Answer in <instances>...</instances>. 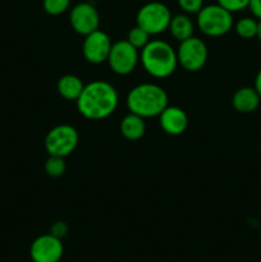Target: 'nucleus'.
Segmentation results:
<instances>
[{"instance_id": "obj_9", "label": "nucleus", "mask_w": 261, "mask_h": 262, "mask_svg": "<svg viewBox=\"0 0 261 262\" xmlns=\"http://www.w3.org/2000/svg\"><path fill=\"white\" fill-rule=\"evenodd\" d=\"M63 255V242L50 233L36 238L30 247V256L33 262H59Z\"/></svg>"}, {"instance_id": "obj_5", "label": "nucleus", "mask_w": 261, "mask_h": 262, "mask_svg": "<svg viewBox=\"0 0 261 262\" xmlns=\"http://www.w3.org/2000/svg\"><path fill=\"white\" fill-rule=\"evenodd\" d=\"M171 20L170 9L160 2H151L142 5L136 15L137 26L153 35L163 33L169 28Z\"/></svg>"}, {"instance_id": "obj_13", "label": "nucleus", "mask_w": 261, "mask_h": 262, "mask_svg": "<svg viewBox=\"0 0 261 262\" xmlns=\"http://www.w3.org/2000/svg\"><path fill=\"white\" fill-rule=\"evenodd\" d=\"M261 102L260 95L257 94L255 87H241L234 92L232 97V105L238 113L248 114L255 112Z\"/></svg>"}, {"instance_id": "obj_25", "label": "nucleus", "mask_w": 261, "mask_h": 262, "mask_svg": "<svg viewBox=\"0 0 261 262\" xmlns=\"http://www.w3.org/2000/svg\"><path fill=\"white\" fill-rule=\"evenodd\" d=\"M255 89H256V91H257V94L260 95V97H261V69L257 72V74H256Z\"/></svg>"}, {"instance_id": "obj_21", "label": "nucleus", "mask_w": 261, "mask_h": 262, "mask_svg": "<svg viewBox=\"0 0 261 262\" xmlns=\"http://www.w3.org/2000/svg\"><path fill=\"white\" fill-rule=\"evenodd\" d=\"M217 4L227 9L228 12L235 13L248 8L250 0H217Z\"/></svg>"}, {"instance_id": "obj_2", "label": "nucleus", "mask_w": 261, "mask_h": 262, "mask_svg": "<svg viewBox=\"0 0 261 262\" xmlns=\"http://www.w3.org/2000/svg\"><path fill=\"white\" fill-rule=\"evenodd\" d=\"M129 113L140 117H159L168 106V94L156 83H141L133 87L125 99Z\"/></svg>"}, {"instance_id": "obj_15", "label": "nucleus", "mask_w": 261, "mask_h": 262, "mask_svg": "<svg viewBox=\"0 0 261 262\" xmlns=\"http://www.w3.org/2000/svg\"><path fill=\"white\" fill-rule=\"evenodd\" d=\"M169 32L177 41L187 40L192 37L194 32V23L187 14H177L171 17L170 25H169Z\"/></svg>"}, {"instance_id": "obj_24", "label": "nucleus", "mask_w": 261, "mask_h": 262, "mask_svg": "<svg viewBox=\"0 0 261 262\" xmlns=\"http://www.w3.org/2000/svg\"><path fill=\"white\" fill-rule=\"evenodd\" d=\"M251 13L253 14V17L261 19V0H250V4H248Z\"/></svg>"}, {"instance_id": "obj_23", "label": "nucleus", "mask_w": 261, "mask_h": 262, "mask_svg": "<svg viewBox=\"0 0 261 262\" xmlns=\"http://www.w3.org/2000/svg\"><path fill=\"white\" fill-rule=\"evenodd\" d=\"M68 225H67V223L64 222H56L54 223L53 227H51L50 229V234H53L54 237L59 238V239H63L64 237H67V234H68Z\"/></svg>"}, {"instance_id": "obj_1", "label": "nucleus", "mask_w": 261, "mask_h": 262, "mask_svg": "<svg viewBox=\"0 0 261 262\" xmlns=\"http://www.w3.org/2000/svg\"><path fill=\"white\" fill-rule=\"evenodd\" d=\"M77 109L82 117L90 120H101L112 115L118 106V92L106 81L90 82L76 100Z\"/></svg>"}, {"instance_id": "obj_12", "label": "nucleus", "mask_w": 261, "mask_h": 262, "mask_svg": "<svg viewBox=\"0 0 261 262\" xmlns=\"http://www.w3.org/2000/svg\"><path fill=\"white\" fill-rule=\"evenodd\" d=\"M159 123L165 133L170 136H179L188 127V117L181 107L168 105L159 115Z\"/></svg>"}, {"instance_id": "obj_3", "label": "nucleus", "mask_w": 261, "mask_h": 262, "mask_svg": "<svg viewBox=\"0 0 261 262\" xmlns=\"http://www.w3.org/2000/svg\"><path fill=\"white\" fill-rule=\"evenodd\" d=\"M140 60L146 73L154 78L171 76L178 66L177 50L164 40H151L141 50Z\"/></svg>"}, {"instance_id": "obj_10", "label": "nucleus", "mask_w": 261, "mask_h": 262, "mask_svg": "<svg viewBox=\"0 0 261 262\" xmlns=\"http://www.w3.org/2000/svg\"><path fill=\"white\" fill-rule=\"evenodd\" d=\"M69 23L77 33L87 36L99 30L100 14L96 8L90 3H79L71 9Z\"/></svg>"}, {"instance_id": "obj_20", "label": "nucleus", "mask_w": 261, "mask_h": 262, "mask_svg": "<svg viewBox=\"0 0 261 262\" xmlns=\"http://www.w3.org/2000/svg\"><path fill=\"white\" fill-rule=\"evenodd\" d=\"M71 0H42V8L48 14L60 15L69 9Z\"/></svg>"}, {"instance_id": "obj_16", "label": "nucleus", "mask_w": 261, "mask_h": 262, "mask_svg": "<svg viewBox=\"0 0 261 262\" xmlns=\"http://www.w3.org/2000/svg\"><path fill=\"white\" fill-rule=\"evenodd\" d=\"M84 83L74 74H66L58 81V92L63 99L76 101L83 91Z\"/></svg>"}, {"instance_id": "obj_8", "label": "nucleus", "mask_w": 261, "mask_h": 262, "mask_svg": "<svg viewBox=\"0 0 261 262\" xmlns=\"http://www.w3.org/2000/svg\"><path fill=\"white\" fill-rule=\"evenodd\" d=\"M140 60L138 50L127 40L117 41L112 45L107 63L110 69L118 76H127L132 73Z\"/></svg>"}, {"instance_id": "obj_26", "label": "nucleus", "mask_w": 261, "mask_h": 262, "mask_svg": "<svg viewBox=\"0 0 261 262\" xmlns=\"http://www.w3.org/2000/svg\"><path fill=\"white\" fill-rule=\"evenodd\" d=\"M256 37H257L258 40L261 41V19H258V23H257V35H256Z\"/></svg>"}, {"instance_id": "obj_22", "label": "nucleus", "mask_w": 261, "mask_h": 262, "mask_svg": "<svg viewBox=\"0 0 261 262\" xmlns=\"http://www.w3.org/2000/svg\"><path fill=\"white\" fill-rule=\"evenodd\" d=\"M177 3L187 14H197L204 7V0H177Z\"/></svg>"}, {"instance_id": "obj_19", "label": "nucleus", "mask_w": 261, "mask_h": 262, "mask_svg": "<svg viewBox=\"0 0 261 262\" xmlns=\"http://www.w3.org/2000/svg\"><path fill=\"white\" fill-rule=\"evenodd\" d=\"M44 169H45V173L48 176L53 177V178H58V177H61L66 173V160H64V158H60V156L50 155L48 158V160L45 161Z\"/></svg>"}, {"instance_id": "obj_6", "label": "nucleus", "mask_w": 261, "mask_h": 262, "mask_svg": "<svg viewBox=\"0 0 261 262\" xmlns=\"http://www.w3.org/2000/svg\"><path fill=\"white\" fill-rule=\"evenodd\" d=\"M78 141V132L73 125L59 124L46 135L45 150L49 155L67 158L76 150Z\"/></svg>"}, {"instance_id": "obj_14", "label": "nucleus", "mask_w": 261, "mask_h": 262, "mask_svg": "<svg viewBox=\"0 0 261 262\" xmlns=\"http://www.w3.org/2000/svg\"><path fill=\"white\" fill-rule=\"evenodd\" d=\"M120 132L128 141H138L146 132V124L142 117L128 113L120 122Z\"/></svg>"}, {"instance_id": "obj_17", "label": "nucleus", "mask_w": 261, "mask_h": 262, "mask_svg": "<svg viewBox=\"0 0 261 262\" xmlns=\"http://www.w3.org/2000/svg\"><path fill=\"white\" fill-rule=\"evenodd\" d=\"M257 23L258 20L253 19V18H241L234 25V30L240 37L248 40V38L256 37V35H257Z\"/></svg>"}, {"instance_id": "obj_18", "label": "nucleus", "mask_w": 261, "mask_h": 262, "mask_svg": "<svg viewBox=\"0 0 261 262\" xmlns=\"http://www.w3.org/2000/svg\"><path fill=\"white\" fill-rule=\"evenodd\" d=\"M150 36V33L146 32L143 28H141L140 26L136 25L135 27L130 28L129 32H128L127 41L130 45L135 46L137 50H142V49L151 41Z\"/></svg>"}, {"instance_id": "obj_11", "label": "nucleus", "mask_w": 261, "mask_h": 262, "mask_svg": "<svg viewBox=\"0 0 261 262\" xmlns=\"http://www.w3.org/2000/svg\"><path fill=\"white\" fill-rule=\"evenodd\" d=\"M112 40L109 35L101 30H96L94 32L84 36L82 53L84 59L91 64H101L107 60L110 49H112Z\"/></svg>"}, {"instance_id": "obj_4", "label": "nucleus", "mask_w": 261, "mask_h": 262, "mask_svg": "<svg viewBox=\"0 0 261 262\" xmlns=\"http://www.w3.org/2000/svg\"><path fill=\"white\" fill-rule=\"evenodd\" d=\"M233 13L228 12L219 4L204 5L197 13V28L204 35L210 37H219L233 28Z\"/></svg>"}, {"instance_id": "obj_7", "label": "nucleus", "mask_w": 261, "mask_h": 262, "mask_svg": "<svg viewBox=\"0 0 261 262\" xmlns=\"http://www.w3.org/2000/svg\"><path fill=\"white\" fill-rule=\"evenodd\" d=\"M207 56L209 51L205 41L194 36L182 41L177 50L178 64L187 72H199L204 68Z\"/></svg>"}]
</instances>
